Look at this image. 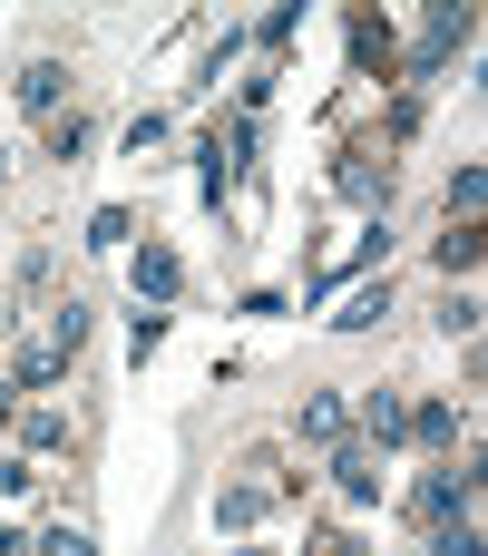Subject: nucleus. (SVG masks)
Listing matches in <instances>:
<instances>
[{
  "label": "nucleus",
  "instance_id": "f03ea898",
  "mask_svg": "<svg viewBox=\"0 0 488 556\" xmlns=\"http://www.w3.org/2000/svg\"><path fill=\"white\" fill-rule=\"evenodd\" d=\"M401 147H381V137H352L342 147V166H333V195L342 205H362V215H381L391 205V186H401V166H391Z\"/></svg>",
  "mask_w": 488,
  "mask_h": 556
},
{
  "label": "nucleus",
  "instance_id": "0eeeda50",
  "mask_svg": "<svg viewBox=\"0 0 488 556\" xmlns=\"http://www.w3.org/2000/svg\"><path fill=\"white\" fill-rule=\"evenodd\" d=\"M10 98H20V117H59V108H68V68H59V59H29Z\"/></svg>",
  "mask_w": 488,
  "mask_h": 556
},
{
  "label": "nucleus",
  "instance_id": "dca6fc26",
  "mask_svg": "<svg viewBox=\"0 0 488 556\" xmlns=\"http://www.w3.org/2000/svg\"><path fill=\"white\" fill-rule=\"evenodd\" d=\"M20 440H29V450H68L78 430H68V410H20Z\"/></svg>",
  "mask_w": 488,
  "mask_h": 556
},
{
  "label": "nucleus",
  "instance_id": "1a4fd4ad",
  "mask_svg": "<svg viewBox=\"0 0 488 556\" xmlns=\"http://www.w3.org/2000/svg\"><path fill=\"white\" fill-rule=\"evenodd\" d=\"M39 147H49V156H59V166H68V156H88V108H78V98H68V108H59V117H39Z\"/></svg>",
  "mask_w": 488,
  "mask_h": 556
},
{
  "label": "nucleus",
  "instance_id": "39448f33",
  "mask_svg": "<svg viewBox=\"0 0 488 556\" xmlns=\"http://www.w3.org/2000/svg\"><path fill=\"white\" fill-rule=\"evenodd\" d=\"M352 68H362V78H391V68H401V39H391L381 10H352Z\"/></svg>",
  "mask_w": 488,
  "mask_h": 556
},
{
  "label": "nucleus",
  "instance_id": "4468645a",
  "mask_svg": "<svg viewBox=\"0 0 488 556\" xmlns=\"http://www.w3.org/2000/svg\"><path fill=\"white\" fill-rule=\"evenodd\" d=\"M274 508V489H254V479H235V489H215V528H254Z\"/></svg>",
  "mask_w": 488,
  "mask_h": 556
},
{
  "label": "nucleus",
  "instance_id": "f8f14e48",
  "mask_svg": "<svg viewBox=\"0 0 488 556\" xmlns=\"http://www.w3.org/2000/svg\"><path fill=\"white\" fill-rule=\"evenodd\" d=\"M401 430H411V410H401V391H372V401H362V440H372V450H391Z\"/></svg>",
  "mask_w": 488,
  "mask_h": 556
},
{
  "label": "nucleus",
  "instance_id": "9b49d317",
  "mask_svg": "<svg viewBox=\"0 0 488 556\" xmlns=\"http://www.w3.org/2000/svg\"><path fill=\"white\" fill-rule=\"evenodd\" d=\"M293 39H303V10H293V0H274V10L254 20V49H264V68H274V59L293 49Z\"/></svg>",
  "mask_w": 488,
  "mask_h": 556
},
{
  "label": "nucleus",
  "instance_id": "4be33fe9",
  "mask_svg": "<svg viewBox=\"0 0 488 556\" xmlns=\"http://www.w3.org/2000/svg\"><path fill=\"white\" fill-rule=\"evenodd\" d=\"M303 547H313V556H362V538H352V528H313Z\"/></svg>",
  "mask_w": 488,
  "mask_h": 556
},
{
  "label": "nucleus",
  "instance_id": "bb28decb",
  "mask_svg": "<svg viewBox=\"0 0 488 556\" xmlns=\"http://www.w3.org/2000/svg\"><path fill=\"white\" fill-rule=\"evenodd\" d=\"M0 186H10V156H0Z\"/></svg>",
  "mask_w": 488,
  "mask_h": 556
},
{
  "label": "nucleus",
  "instance_id": "ddd939ff",
  "mask_svg": "<svg viewBox=\"0 0 488 556\" xmlns=\"http://www.w3.org/2000/svg\"><path fill=\"white\" fill-rule=\"evenodd\" d=\"M401 440H421V450H460V410H450V401H421Z\"/></svg>",
  "mask_w": 488,
  "mask_h": 556
},
{
  "label": "nucleus",
  "instance_id": "a211bd4d",
  "mask_svg": "<svg viewBox=\"0 0 488 556\" xmlns=\"http://www.w3.org/2000/svg\"><path fill=\"white\" fill-rule=\"evenodd\" d=\"M127 235H137V215H127V205H98V215H88V244H98V254H108V244H127Z\"/></svg>",
  "mask_w": 488,
  "mask_h": 556
},
{
  "label": "nucleus",
  "instance_id": "423d86ee",
  "mask_svg": "<svg viewBox=\"0 0 488 556\" xmlns=\"http://www.w3.org/2000/svg\"><path fill=\"white\" fill-rule=\"evenodd\" d=\"M333 489H342L352 508H372V498H381V450H372V440H342V450H333Z\"/></svg>",
  "mask_w": 488,
  "mask_h": 556
},
{
  "label": "nucleus",
  "instance_id": "b1692460",
  "mask_svg": "<svg viewBox=\"0 0 488 556\" xmlns=\"http://www.w3.org/2000/svg\"><path fill=\"white\" fill-rule=\"evenodd\" d=\"M10 420H20V391H10V381H0V430H10Z\"/></svg>",
  "mask_w": 488,
  "mask_h": 556
},
{
  "label": "nucleus",
  "instance_id": "6ab92c4d",
  "mask_svg": "<svg viewBox=\"0 0 488 556\" xmlns=\"http://www.w3.org/2000/svg\"><path fill=\"white\" fill-rule=\"evenodd\" d=\"M440 323H450V332H460V342H479V293H470V283H460V293H450V303H440Z\"/></svg>",
  "mask_w": 488,
  "mask_h": 556
},
{
  "label": "nucleus",
  "instance_id": "f257e3e1",
  "mask_svg": "<svg viewBox=\"0 0 488 556\" xmlns=\"http://www.w3.org/2000/svg\"><path fill=\"white\" fill-rule=\"evenodd\" d=\"M88 323H98V313H88L78 293H68V303H49V313H29V332H20V352H10V371H0V381H10V391H49V381L88 352Z\"/></svg>",
  "mask_w": 488,
  "mask_h": 556
},
{
  "label": "nucleus",
  "instance_id": "2eb2a0df",
  "mask_svg": "<svg viewBox=\"0 0 488 556\" xmlns=\"http://www.w3.org/2000/svg\"><path fill=\"white\" fill-rule=\"evenodd\" d=\"M381 313H391V274H381L372 293H352V303H342V332H381Z\"/></svg>",
  "mask_w": 488,
  "mask_h": 556
},
{
  "label": "nucleus",
  "instance_id": "20e7f679",
  "mask_svg": "<svg viewBox=\"0 0 488 556\" xmlns=\"http://www.w3.org/2000/svg\"><path fill=\"white\" fill-rule=\"evenodd\" d=\"M127 274H137V303H147V313H166V303L186 293V254H176V244H137Z\"/></svg>",
  "mask_w": 488,
  "mask_h": 556
},
{
  "label": "nucleus",
  "instance_id": "9d476101",
  "mask_svg": "<svg viewBox=\"0 0 488 556\" xmlns=\"http://www.w3.org/2000/svg\"><path fill=\"white\" fill-rule=\"evenodd\" d=\"M430 254H440V274H460V283H470V274H479V254H488V235H479V225H440V244H430Z\"/></svg>",
  "mask_w": 488,
  "mask_h": 556
},
{
  "label": "nucleus",
  "instance_id": "5701e85b",
  "mask_svg": "<svg viewBox=\"0 0 488 556\" xmlns=\"http://www.w3.org/2000/svg\"><path fill=\"white\" fill-rule=\"evenodd\" d=\"M29 489H39V469L29 459H0V498H29Z\"/></svg>",
  "mask_w": 488,
  "mask_h": 556
},
{
  "label": "nucleus",
  "instance_id": "a878e982",
  "mask_svg": "<svg viewBox=\"0 0 488 556\" xmlns=\"http://www.w3.org/2000/svg\"><path fill=\"white\" fill-rule=\"evenodd\" d=\"M235 556H274V547H235Z\"/></svg>",
  "mask_w": 488,
  "mask_h": 556
},
{
  "label": "nucleus",
  "instance_id": "6e6552de",
  "mask_svg": "<svg viewBox=\"0 0 488 556\" xmlns=\"http://www.w3.org/2000/svg\"><path fill=\"white\" fill-rule=\"evenodd\" d=\"M293 440H313V450H342V440H352V410H342V391H313V401L293 410Z\"/></svg>",
  "mask_w": 488,
  "mask_h": 556
},
{
  "label": "nucleus",
  "instance_id": "412c9836",
  "mask_svg": "<svg viewBox=\"0 0 488 556\" xmlns=\"http://www.w3.org/2000/svg\"><path fill=\"white\" fill-rule=\"evenodd\" d=\"M157 342H166V313H147V303H137V332H127V352H137V362H147V352H157Z\"/></svg>",
  "mask_w": 488,
  "mask_h": 556
},
{
  "label": "nucleus",
  "instance_id": "7ed1b4c3",
  "mask_svg": "<svg viewBox=\"0 0 488 556\" xmlns=\"http://www.w3.org/2000/svg\"><path fill=\"white\" fill-rule=\"evenodd\" d=\"M460 49H470V10H450V0H440V10L421 20V39L401 49V78H440Z\"/></svg>",
  "mask_w": 488,
  "mask_h": 556
},
{
  "label": "nucleus",
  "instance_id": "f3484780",
  "mask_svg": "<svg viewBox=\"0 0 488 556\" xmlns=\"http://www.w3.org/2000/svg\"><path fill=\"white\" fill-rule=\"evenodd\" d=\"M479 195H488V176L460 166V176H450V225H479Z\"/></svg>",
  "mask_w": 488,
  "mask_h": 556
},
{
  "label": "nucleus",
  "instance_id": "393cba45",
  "mask_svg": "<svg viewBox=\"0 0 488 556\" xmlns=\"http://www.w3.org/2000/svg\"><path fill=\"white\" fill-rule=\"evenodd\" d=\"M0 556H20V528H0Z\"/></svg>",
  "mask_w": 488,
  "mask_h": 556
},
{
  "label": "nucleus",
  "instance_id": "aec40b11",
  "mask_svg": "<svg viewBox=\"0 0 488 556\" xmlns=\"http://www.w3.org/2000/svg\"><path fill=\"white\" fill-rule=\"evenodd\" d=\"M39 556H98V538H88V528H68V518H59V528H49V538H39Z\"/></svg>",
  "mask_w": 488,
  "mask_h": 556
}]
</instances>
